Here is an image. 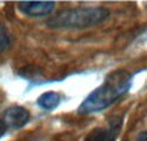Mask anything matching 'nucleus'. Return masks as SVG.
Listing matches in <instances>:
<instances>
[{
    "label": "nucleus",
    "instance_id": "f257e3e1",
    "mask_svg": "<svg viewBox=\"0 0 147 141\" xmlns=\"http://www.w3.org/2000/svg\"><path fill=\"white\" fill-rule=\"evenodd\" d=\"M133 76L124 69L109 73L102 85L94 88L78 108L79 114H94L110 108L129 91Z\"/></svg>",
    "mask_w": 147,
    "mask_h": 141
},
{
    "label": "nucleus",
    "instance_id": "f03ea898",
    "mask_svg": "<svg viewBox=\"0 0 147 141\" xmlns=\"http://www.w3.org/2000/svg\"><path fill=\"white\" fill-rule=\"evenodd\" d=\"M109 15L110 10L103 7L71 8L52 17L47 22V26L53 30H84L101 25Z\"/></svg>",
    "mask_w": 147,
    "mask_h": 141
},
{
    "label": "nucleus",
    "instance_id": "20e7f679",
    "mask_svg": "<svg viewBox=\"0 0 147 141\" xmlns=\"http://www.w3.org/2000/svg\"><path fill=\"white\" fill-rule=\"evenodd\" d=\"M30 117V112L26 108H23L21 105H12L8 109H5V112L3 113V117L0 119L7 124V127L9 130H18L28 123Z\"/></svg>",
    "mask_w": 147,
    "mask_h": 141
},
{
    "label": "nucleus",
    "instance_id": "9d476101",
    "mask_svg": "<svg viewBox=\"0 0 147 141\" xmlns=\"http://www.w3.org/2000/svg\"><path fill=\"white\" fill-rule=\"evenodd\" d=\"M145 39L147 40V30H146V32H145Z\"/></svg>",
    "mask_w": 147,
    "mask_h": 141
},
{
    "label": "nucleus",
    "instance_id": "7ed1b4c3",
    "mask_svg": "<svg viewBox=\"0 0 147 141\" xmlns=\"http://www.w3.org/2000/svg\"><path fill=\"white\" fill-rule=\"evenodd\" d=\"M123 127V117H114L106 127H96L86 134L84 141H116Z\"/></svg>",
    "mask_w": 147,
    "mask_h": 141
},
{
    "label": "nucleus",
    "instance_id": "39448f33",
    "mask_svg": "<svg viewBox=\"0 0 147 141\" xmlns=\"http://www.w3.org/2000/svg\"><path fill=\"white\" fill-rule=\"evenodd\" d=\"M56 3L53 1H21L17 8L21 13L31 18H41L49 15L54 10Z\"/></svg>",
    "mask_w": 147,
    "mask_h": 141
},
{
    "label": "nucleus",
    "instance_id": "6e6552de",
    "mask_svg": "<svg viewBox=\"0 0 147 141\" xmlns=\"http://www.w3.org/2000/svg\"><path fill=\"white\" fill-rule=\"evenodd\" d=\"M8 127H7V124L4 123V122L1 121V119H0V139H1L3 136H4L5 134H7V131H8Z\"/></svg>",
    "mask_w": 147,
    "mask_h": 141
},
{
    "label": "nucleus",
    "instance_id": "1a4fd4ad",
    "mask_svg": "<svg viewBox=\"0 0 147 141\" xmlns=\"http://www.w3.org/2000/svg\"><path fill=\"white\" fill-rule=\"evenodd\" d=\"M136 141H147V131L141 132V134L137 136V139H136Z\"/></svg>",
    "mask_w": 147,
    "mask_h": 141
},
{
    "label": "nucleus",
    "instance_id": "423d86ee",
    "mask_svg": "<svg viewBox=\"0 0 147 141\" xmlns=\"http://www.w3.org/2000/svg\"><path fill=\"white\" fill-rule=\"evenodd\" d=\"M61 94L56 92V91H47V92L41 94L36 100L39 108H41L43 110H53L61 104Z\"/></svg>",
    "mask_w": 147,
    "mask_h": 141
},
{
    "label": "nucleus",
    "instance_id": "0eeeda50",
    "mask_svg": "<svg viewBox=\"0 0 147 141\" xmlns=\"http://www.w3.org/2000/svg\"><path fill=\"white\" fill-rule=\"evenodd\" d=\"M12 45V36L4 25L0 23V54L7 51Z\"/></svg>",
    "mask_w": 147,
    "mask_h": 141
}]
</instances>
